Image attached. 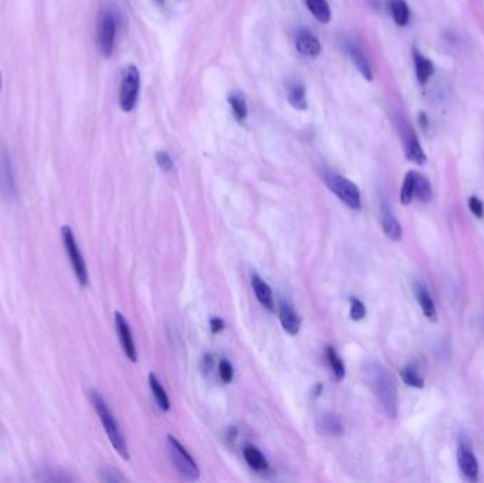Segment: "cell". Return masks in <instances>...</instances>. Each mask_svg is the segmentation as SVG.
I'll return each mask as SVG.
<instances>
[{"label": "cell", "instance_id": "obj_28", "mask_svg": "<svg viewBox=\"0 0 484 483\" xmlns=\"http://www.w3.org/2000/svg\"><path fill=\"white\" fill-rule=\"evenodd\" d=\"M320 428L323 434L330 437H340L343 434V426L340 420L332 414L323 416V418L320 420Z\"/></svg>", "mask_w": 484, "mask_h": 483}, {"label": "cell", "instance_id": "obj_36", "mask_svg": "<svg viewBox=\"0 0 484 483\" xmlns=\"http://www.w3.org/2000/svg\"><path fill=\"white\" fill-rule=\"evenodd\" d=\"M420 123H421V126H422L424 129H427V126H428V119H427V115H425L424 112L420 113Z\"/></svg>", "mask_w": 484, "mask_h": 483}, {"label": "cell", "instance_id": "obj_16", "mask_svg": "<svg viewBox=\"0 0 484 483\" xmlns=\"http://www.w3.org/2000/svg\"><path fill=\"white\" fill-rule=\"evenodd\" d=\"M404 145H405V156L417 163V165H425L427 162V156L422 150V146L418 140V138L415 136V133L407 128V131L404 132Z\"/></svg>", "mask_w": 484, "mask_h": 483}, {"label": "cell", "instance_id": "obj_15", "mask_svg": "<svg viewBox=\"0 0 484 483\" xmlns=\"http://www.w3.org/2000/svg\"><path fill=\"white\" fill-rule=\"evenodd\" d=\"M251 284H252V289L258 298V301L261 302V305L268 309V311H275V302H274V294L271 287L257 274L254 272L251 275Z\"/></svg>", "mask_w": 484, "mask_h": 483}, {"label": "cell", "instance_id": "obj_30", "mask_svg": "<svg viewBox=\"0 0 484 483\" xmlns=\"http://www.w3.org/2000/svg\"><path fill=\"white\" fill-rule=\"evenodd\" d=\"M367 315V309L364 304L359 298L350 299V316L353 321H363Z\"/></svg>", "mask_w": 484, "mask_h": 483}, {"label": "cell", "instance_id": "obj_25", "mask_svg": "<svg viewBox=\"0 0 484 483\" xmlns=\"http://www.w3.org/2000/svg\"><path fill=\"white\" fill-rule=\"evenodd\" d=\"M414 197H417L421 203H428L432 199V186L431 182L420 173H415V190Z\"/></svg>", "mask_w": 484, "mask_h": 483}, {"label": "cell", "instance_id": "obj_24", "mask_svg": "<svg viewBox=\"0 0 484 483\" xmlns=\"http://www.w3.org/2000/svg\"><path fill=\"white\" fill-rule=\"evenodd\" d=\"M388 6H390V11L393 14L394 21L398 26H407L410 21V16H411L407 1L405 0H390Z\"/></svg>", "mask_w": 484, "mask_h": 483}, {"label": "cell", "instance_id": "obj_6", "mask_svg": "<svg viewBox=\"0 0 484 483\" xmlns=\"http://www.w3.org/2000/svg\"><path fill=\"white\" fill-rule=\"evenodd\" d=\"M169 454L177 472L188 482H194L200 478V470L193 457L184 450V447L171 435L167 437Z\"/></svg>", "mask_w": 484, "mask_h": 483}, {"label": "cell", "instance_id": "obj_11", "mask_svg": "<svg viewBox=\"0 0 484 483\" xmlns=\"http://www.w3.org/2000/svg\"><path fill=\"white\" fill-rule=\"evenodd\" d=\"M458 465L462 472V475L469 482H476L479 479V462L475 454L472 453L471 447L465 443L459 445L458 451Z\"/></svg>", "mask_w": 484, "mask_h": 483}, {"label": "cell", "instance_id": "obj_2", "mask_svg": "<svg viewBox=\"0 0 484 483\" xmlns=\"http://www.w3.org/2000/svg\"><path fill=\"white\" fill-rule=\"evenodd\" d=\"M89 397H91V401H92V406L105 428V433L112 444V447L115 448V451L123 458V460H129L130 455H129V450H128V445H126V440L120 431V427L119 424L116 423L112 411L109 410L106 401L103 400V397L96 392V390H91L89 393Z\"/></svg>", "mask_w": 484, "mask_h": 483}, {"label": "cell", "instance_id": "obj_31", "mask_svg": "<svg viewBox=\"0 0 484 483\" xmlns=\"http://www.w3.org/2000/svg\"><path fill=\"white\" fill-rule=\"evenodd\" d=\"M218 374H220V379L224 382V383H231L232 379H234V370H232V366L228 360L223 359L220 362V366H218Z\"/></svg>", "mask_w": 484, "mask_h": 483}, {"label": "cell", "instance_id": "obj_12", "mask_svg": "<svg viewBox=\"0 0 484 483\" xmlns=\"http://www.w3.org/2000/svg\"><path fill=\"white\" fill-rule=\"evenodd\" d=\"M381 226L384 234L391 241H401L403 240V227L397 217L394 216L390 204L387 201L381 203Z\"/></svg>", "mask_w": 484, "mask_h": 483}, {"label": "cell", "instance_id": "obj_19", "mask_svg": "<svg viewBox=\"0 0 484 483\" xmlns=\"http://www.w3.org/2000/svg\"><path fill=\"white\" fill-rule=\"evenodd\" d=\"M414 64H415V72H417L418 81L422 85H425L429 81V78L434 75V71H435L434 62L415 48L414 50Z\"/></svg>", "mask_w": 484, "mask_h": 483}, {"label": "cell", "instance_id": "obj_35", "mask_svg": "<svg viewBox=\"0 0 484 483\" xmlns=\"http://www.w3.org/2000/svg\"><path fill=\"white\" fill-rule=\"evenodd\" d=\"M224 321L220 319V318H213L210 321V328H211V332L213 333H220L223 329H224Z\"/></svg>", "mask_w": 484, "mask_h": 483}, {"label": "cell", "instance_id": "obj_26", "mask_svg": "<svg viewBox=\"0 0 484 483\" xmlns=\"http://www.w3.org/2000/svg\"><path fill=\"white\" fill-rule=\"evenodd\" d=\"M401 379L403 382L410 386V387H414V389H422L425 386V382H424V377L421 376L418 367L415 365H408L405 366L403 370H401Z\"/></svg>", "mask_w": 484, "mask_h": 483}, {"label": "cell", "instance_id": "obj_10", "mask_svg": "<svg viewBox=\"0 0 484 483\" xmlns=\"http://www.w3.org/2000/svg\"><path fill=\"white\" fill-rule=\"evenodd\" d=\"M343 45V50L346 51V54L350 57V60L353 61V64L357 67V70L360 71V74L367 79V81H371L373 79V70H371V65H370V61L366 55V52L363 51V48L354 43L353 40H343L342 43Z\"/></svg>", "mask_w": 484, "mask_h": 483}, {"label": "cell", "instance_id": "obj_23", "mask_svg": "<svg viewBox=\"0 0 484 483\" xmlns=\"http://www.w3.org/2000/svg\"><path fill=\"white\" fill-rule=\"evenodd\" d=\"M306 6L320 23H329L332 20V10L326 0H306Z\"/></svg>", "mask_w": 484, "mask_h": 483}, {"label": "cell", "instance_id": "obj_5", "mask_svg": "<svg viewBox=\"0 0 484 483\" xmlns=\"http://www.w3.org/2000/svg\"><path fill=\"white\" fill-rule=\"evenodd\" d=\"M116 30H118V18L116 13L111 9L102 11L96 26V45L99 52L103 57H111L115 48L116 40Z\"/></svg>", "mask_w": 484, "mask_h": 483}, {"label": "cell", "instance_id": "obj_21", "mask_svg": "<svg viewBox=\"0 0 484 483\" xmlns=\"http://www.w3.org/2000/svg\"><path fill=\"white\" fill-rule=\"evenodd\" d=\"M228 104L232 109V113L235 119L242 123L248 118V106H247V99L240 91H232L228 95Z\"/></svg>", "mask_w": 484, "mask_h": 483}, {"label": "cell", "instance_id": "obj_14", "mask_svg": "<svg viewBox=\"0 0 484 483\" xmlns=\"http://www.w3.org/2000/svg\"><path fill=\"white\" fill-rule=\"evenodd\" d=\"M279 319H281V323L283 326V329L295 336L299 333L300 331V316L298 315V312L295 311V308L288 304L286 301H281L279 304Z\"/></svg>", "mask_w": 484, "mask_h": 483}, {"label": "cell", "instance_id": "obj_9", "mask_svg": "<svg viewBox=\"0 0 484 483\" xmlns=\"http://www.w3.org/2000/svg\"><path fill=\"white\" fill-rule=\"evenodd\" d=\"M115 326H116V332L122 345V349L126 355V357L136 363L137 362V352L135 348V342H133V336H132V331L130 326L128 323V321L125 319V316L120 312H115Z\"/></svg>", "mask_w": 484, "mask_h": 483}, {"label": "cell", "instance_id": "obj_1", "mask_svg": "<svg viewBox=\"0 0 484 483\" xmlns=\"http://www.w3.org/2000/svg\"><path fill=\"white\" fill-rule=\"evenodd\" d=\"M366 376L387 416L395 418L398 416V394L393 374L380 363H370Z\"/></svg>", "mask_w": 484, "mask_h": 483}, {"label": "cell", "instance_id": "obj_4", "mask_svg": "<svg viewBox=\"0 0 484 483\" xmlns=\"http://www.w3.org/2000/svg\"><path fill=\"white\" fill-rule=\"evenodd\" d=\"M326 184L329 189L350 209L353 210H360L361 209V193L360 189L356 183L349 180L347 177L334 173V172H327L325 174Z\"/></svg>", "mask_w": 484, "mask_h": 483}, {"label": "cell", "instance_id": "obj_7", "mask_svg": "<svg viewBox=\"0 0 484 483\" xmlns=\"http://www.w3.org/2000/svg\"><path fill=\"white\" fill-rule=\"evenodd\" d=\"M61 235H62V243H64V248L68 254V258L71 261L72 270L75 272V277L78 279V282L82 287L88 285V270H86V264L84 261V257L78 248V244L75 241L74 233L71 230V227L64 226L61 228Z\"/></svg>", "mask_w": 484, "mask_h": 483}, {"label": "cell", "instance_id": "obj_13", "mask_svg": "<svg viewBox=\"0 0 484 483\" xmlns=\"http://www.w3.org/2000/svg\"><path fill=\"white\" fill-rule=\"evenodd\" d=\"M296 48L299 52L308 57H317L322 52V44L317 37L308 28H300L295 37Z\"/></svg>", "mask_w": 484, "mask_h": 483}, {"label": "cell", "instance_id": "obj_37", "mask_svg": "<svg viewBox=\"0 0 484 483\" xmlns=\"http://www.w3.org/2000/svg\"><path fill=\"white\" fill-rule=\"evenodd\" d=\"M156 3H159V4H164V0H154Z\"/></svg>", "mask_w": 484, "mask_h": 483}, {"label": "cell", "instance_id": "obj_32", "mask_svg": "<svg viewBox=\"0 0 484 483\" xmlns=\"http://www.w3.org/2000/svg\"><path fill=\"white\" fill-rule=\"evenodd\" d=\"M99 478L101 481L103 482H125V477H122L119 474V471H115V470H111V468H106V470H102L99 471Z\"/></svg>", "mask_w": 484, "mask_h": 483}, {"label": "cell", "instance_id": "obj_34", "mask_svg": "<svg viewBox=\"0 0 484 483\" xmlns=\"http://www.w3.org/2000/svg\"><path fill=\"white\" fill-rule=\"evenodd\" d=\"M469 209H471V211H472V214L473 216H476L478 218H483L484 217V204L483 201L479 199V197H476V196H472L471 199H469Z\"/></svg>", "mask_w": 484, "mask_h": 483}, {"label": "cell", "instance_id": "obj_17", "mask_svg": "<svg viewBox=\"0 0 484 483\" xmlns=\"http://www.w3.org/2000/svg\"><path fill=\"white\" fill-rule=\"evenodd\" d=\"M415 295H417V301H418L425 318H428L432 322H437L438 321V312H437L435 302H434L428 288L422 284H417L415 285Z\"/></svg>", "mask_w": 484, "mask_h": 483}, {"label": "cell", "instance_id": "obj_22", "mask_svg": "<svg viewBox=\"0 0 484 483\" xmlns=\"http://www.w3.org/2000/svg\"><path fill=\"white\" fill-rule=\"evenodd\" d=\"M149 386H150L153 397H154L157 406L160 407V410L169 411L170 410V400L166 394V390L163 389V386L160 384V382L154 373H149Z\"/></svg>", "mask_w": 484, "mask_h": 483}, {"label": "cell", "instance_id": "obj_20", "mask_svg": "<svg viewBox=\"0 0 484 483\" xmlns=\"http://www.w3.org/2000/svg\"><path fill=\"white\" fill-rule=\"evenodd\" d=\"M244 458L251 470L257 472H265L268 470V461L264 454L254 445H247L244 448Z\"/></svg>", "mask_w": 484, "mask_h": 483}, {"label": "cell", "instance_id": "obj_8", "mask_svg": "<svg viewBox=\"0 0 484 483\" xmlns=\"http://www.w3.org/2000/svg\"><path fill=\"white\" fill-rule=\"evenodd\" d=\"M0 191L6 200L16 197V179L11 157L6 149L0 152Z\"/></svg>", "mask_w": 484, "mask_h": 483}, {"label": "cell", "instance_id": "obj_3", "mask_svg": "<svg viewBox=\"0 0 484 483\" xmlns=\"http://www.w3.org/2000/svg\"><path fill=\"white\" fill-rule=\"evenodd\" d=\"M140 89V74L136 65L129 64L123 68L119 85V106L123 112H132L137 104Z\"/></svg>", "mask_w": 484, "mask_h": 483}, {"label": "cell", "instance_id": "obj_29", "mask_svg": "<svg viewBox=\"0 0 484 483\" xmlns=\"http://www.w3.org/2000/svg\"><path fill=\"white\" fill-rule=\"evenodd\" d=\"M415 173L414 170L408 172L405 174V179H404V183H403V187H401V203L404 206H408L411 204L412 199H414V190H415Z\"/></svg>", "mask_w": 484, "mask_h": 483}, {"label": "cell", "instance_id": "obj_27", "mask_svg": "<svg viewBox=\"0 0 484 483\" xmlns=\"http://www.w3.org/2000/svg\"><path fill=\"white\" fill-rule=\"evenodd\" d=\"M326 356H327V362L330 365V369L334 374V377L340 382L346 377V366L343 363V360L340 359V356L337 355V352L332 348V346H327L326 349Z\"/></svg>", "mask_w": 484, "mask_h": 483}, {"label": "cell", "instance_id": "obj_38", "mask_svg": "<svg viewBox=\"0 0 484 483\" xmlns=\"http://www.w3.org/2000/svg\"><path fill=\"white\" fill-rule=\"evenodd\" d=\"M0 88H1V74H0Z\"/></svg>", "mask_w": 484, "mask_h": 483}, {"label": "cell", "instance_id": "obj_18", "mask_svg": "<svg viewBox=\"0 0 484 483\" xmlns=\"http://www.w3.org/2000/svg\"><path fill=\"white\" fill-rule=\"evenodd\" d=\"M288 99L295 109H299V111L308 109L306 88L302 81L293 79L288 82Z\"/></svg>", "mask_w": 484, "mask_h": 483}, {"label": "cell", "instance_id": "obj_33", "mask_svg": "<svg viewBox=\"0 0 484 483\" xmlns=\"http://www.w3.org/2000/svg\"><path fill=\"white\" fill-rule=\"evenodd\" d=\"M156 163L166 173L171 172V169H173V160L167 152H163V150L157 152L156 153Z\"/></svg>", "mask_w": 484, "mask_h": 483}]
</instances>
